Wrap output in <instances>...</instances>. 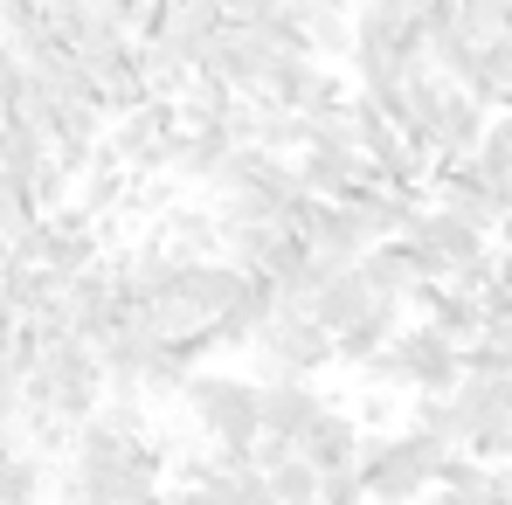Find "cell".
Returning a JSON list of instances; mask_svg holds the SVG:
<instances>
[{
  "instance_id": "obj_11",
  "label": "cell",
  "mask_w": 512,
  "mask_h": 505,
  "mask_svg": "<svg viewBox=\"0 0 512 505\" xmlns=\"http://www.w3.org/2000/svg\"><path fill=\"white\" fill-rule=\"evenodd\" d=\"M49 485H56V464L28 436L0 450V505H49Z\"/></svg>"
},
{
  "instance_id": "obj_14",
  "label": "cell",
  "mask_w": 512,
  "mask_h": 505,
  "mask_svg": "<svg viewBox=\"0 0 512 505\" xmlns=\"http://www.w3.org/2000/svg\"><path fill=\"white\" fill-rule=\"evenodd\" d=\"M263 485H270V505H319V471L298 464V457H291L284 471H270Z\"/></svg>"
},
{
  "instance_id": "obj_10",
  "label": "cell",
  "mask_w": 512,
  "mask_h": 505,
  "mask_svg": "<svg viewBox=\"0 0 512 505\" xmlns=\"http://www.w3.org/2000/svg\"><path fill=\"white\" fill-rule=\"evenodd\" d=\"M305 312L319 319V333L340 339V333H353V326H367V319H374L381 305L367 298V284H360V263H353V270H340L333 284H319V298H312Z\"/></svg>"
},
{
  "instance_id": "obj_5",
  "label": "cell",
  "mask_w": 512,
  "mask_h": 505,
  "mask_svg": "<svg viewBox=\"0 0 512 505\" xmlns=\"http://www.w3.org/2000/svg\"><path fill=\"white\" fill-rule=\"evenodd\" d=\"M298 464H312L319 478H340V471H353V464H360V422L346 416L340 402H326L319 416L298 429Z\"/></svg>"
},
{
  "instance_id": "obj_1",
  "label": "cell",
  "mask_w": 512,
  "mask_h": 505,
  "mask_svg": "<svg viewBox=\"0 0 512 505\" xmlns=\"http://www.w3.org/2000/svg\"><path fill=\"white\" fill-rule=\"evenodd\" d=\"M450 464V450L436 443V436H416V429H402V436H360V492L367 505H416L423 492H436V471Z\"/></svg>"
},
{
  "instance_id": "obj_18",
  "label": "cell",
  "mask_w": 512,
  "mask_h": 505,
  "mask_svg": "<svg viewBox=\"0 0 512 505\" xmlns=\"http://www.w3.org/2000/svg\"><path fill=\"white\" fill-rule=\"evenodd\" d=\"M423 505H485V499H464V492H429Z\"/></svg>"
},
{
  "instance_id": "obj_17",
  "label": "cell",
  "mask_w": 512,
  "mask_h": 505,
  "mask_svg": "<svg viewBox=\"0 0 512 505\" xmlns=\"http://www.w3.org/2000/svg\"><path fill=\"white\" fill-rule=\"evenodd\" d=\"M381 7H395L402 21H423V14H429V7H436V0H381Z\"/></svg>"
},
{
  "instance_id": "obj_4",
  "label": "cell",
  "mask_w": 512,
  "mask_h": 505,
  "mask_svg": "<svg viewBox=\"0 0 512 505\" xmlns=\"http://www.w3.org/2000/svg\"><path fill=\"white\" fill-rule=\"evenodd\" d=\"M423 201L436 208V215H450V222H464L471 236H499V222H506V208H499V194L478 180L471 167H429L423 180Z\"/></svg>"
},
{
  "instance_id": "obj_12",
  "label": "cell",
  "mask_w": 512,
  "mask_h": 505,
  "mask_svg": "<svg viewBox=\"0 0 512 505\" xmlns=\"http://www.w3.org/2000/svg\"><path fill=\"white\" fill-rule=\"evenodd\" d=\"M409 429L416 436H436L443 450H464V422H457V402L450 395H416L409 402Z\"/></svg>"
},
{
  "instance_id": "obj_6",
  "label": "cell",
  "mask_w": 512,
  "mask_h": 505,
  "mask_svg": "<svg viewBox=\"0 0 512 505\" xmlns=\"http://www.w3.org/2000/svg\"><path fill=\"white\" fill-rule=\"evenodd\" d=\"M243 284H250V277H243L236 263H222V256H215V263H173L167 298H180V305L201 312V319H222V312L243 298Z\"/></svg>"
},
{
  "instance_id": "obj_13",
  "label": "cell",
  "mask_w": 512,
  "mask_h": 505,
  "mask_svg": "<svg viewBox=\"0 0 512 505\" xmlns=\"http://www.w3.org/2000/svg\"><path fill=\"white\" fill-rule=\"evenodd\" d=\"M346 416L360 422V436H395V422H402V395H388V388H360V402H353Z\"/></svg>"
},
{
  "instance_id": "obj_2",
  "label": "cell",
  "mask_w": 512,
  "mask_h": 505,
  "mask_svg": "<svg viewBox=\"0 0 512 505\" xmlns=\"http://www.w3.org/2000/svg\"><path fill=\"white\" fill-rule=\"evenodd\" d=\"M180 409H187V422L208 436L215 457H236V464L250 457V443L263 436V422H256V381L215 374V367H201V374L180 381Z\"/></svg>"
},
{
  "instance_id": "obj_15",
  "label": "cell",
  "mask_w": 512,
  "mask_h": 505,
  "mask_svg": "<svg viewBox=\"0 0 512 505\" xmlns=\"http://www.w3.org/2000/svg\"><path fill=\"white\" fill-rule=\"evenodd\" d=\"M291 457H298V443H291V436H256V443H250V457H243V464H250L256 478H270V471H284Z\"/></svg>"
},
{
  "instance_id": "obj_8",
  "label": "cell",
  "mask_w": 512,
  "mask_h": 505,
  "mask_svg": "<svg viewBox=\"0 0 512 505\" xmlns=\"http://www.w3.org/2000/svg\"><path fill=\"white\" fill-rule=\"evenodd\" d=\"M360 284H367V298H374L381 312H409V298L423 291L409 243H374V250L360 256Z\"/></svg>"
},
{
  "instance_id": "obj_3",
  "label": "cell",
  "mask_w": 512,
  "mask_h": 505,
  "mask_svg": "<svg viewBox=\"0 0 512 505\" xmlns=\"http://www.w3.org/2000/svg\"><path fill=\"white\" fill-rule=\"evenodd\" d=\"M256 353H263V360H277L284 374L312 381V374H326V367H333V333H319V319H312L305 305H277V312H270V326H263V339H256Z\"/></svg>"
},
{
  "instance_id": "obj_9",
  "label": "cell",
  "mask_w": 512,
  "mask_h": 505,
  "mask_svg": "<svg viewBox=\"0 0 512 505\" xmlns=\"http://www.w3.org/2000/svg\"><path fill=\"white\" fill-rule=\"evenodd\" d=\"M319 409H326V395L312 381H256V422H263V436H291L298 443V429Z\"/></svg>"
},
{
  "instance_id": "obj_16",
  "label": "cell",
  "mask_w": 512,
  "mask_h": 505,
  "mask_svg": "<svg viewBox=\"0 0 512 505\" xmlns=\"http://www.w3.org/2000/svg\"><path fill=\"white\" fill-rule=\"evenodd\" d=\"M167 505H222V499H215L208 485H173V492H167Z\"/></svg>"
},
{
  "instance_id": "obj_7",
  "label": "cell",
  "mask_w": 512,
  "mask_h": 505,
  "mask_svg": "<svg viewBox=\"0 0 512 505\" xmlns=\"http://www.w3.org/2000/svg\"><path fill=\"white\" fill-rule=\"evenodd\" d=\"M291 173H298V194L333 201V208H340L360 180H374V173H367V160H360V153H346V146H305V153L291 160Z\"/></svg>"
}]
</instances>
